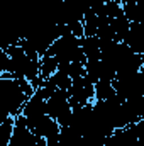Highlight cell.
<instances>
[{
	"mask_svg": "<svg viewBox=\"0 0 144 146\" xmlns=\"http://www.w3.org/2000/svg\"><path fill=\"white\" fill-rule=\"evenodd\" d=\"M58 70H59V61L54 56H49V54L41 56V76L44 80H49Z\"/></svg>",
	"mask_w": 144,
	"mask_h": 146,
	"instance_id": "obj_7",
	"label": "cell"
},
{
	"mask_svg": "<svg viewBox=\"0 0 144 146\" xmlns=\"http://www.w3.org/2000/svg\"><path fill=\"white\" fill-rule=\"evenodd\" d=\"M112 83L114 82H97L95 83V100H107L110 97L117 95Z\"/></svg>",
	"mask_w": 144,
	"mask_h": 146,
	"instance_id": "obj_9",
	"label": "cell"
},
{
	"mask_svg": "<svg viewBox=\"0 0 144 146\" xmlns=\"http://www.w3.org/2000/svg\"><path fill=\"white\" fill-rule=\"evenodd\" d=\"M29 99L31 97L24 90L22 78L0 76V100H2V109H3V119H7L9 115L15 117L22 114V107Z\"/></svg>",
	"mask_w": 144,
	"mask_h": 146,
	"instance_id": "obj_1",
	"label": "cell"
},
{
	"mask_svg": "<svg viewBox=\"0 0 144 146\" xmlns=\"http://www.w3.org/2000/svg\"><path fill=\"white\" fill-rule=\"evenodd\" d=\"M49 82H51L56 88H59V90H68V88L71 87V83H73V78L66 72L58 70V72L49 78Z\"/></svg>",
	"mask_w": 144,
	"mask_h": 146,
	"instance_id": "obj_10",
	"label": "cell"
},
{
	"mask_svg": "<svg viewBox=\"0 0 144 146\" xmlns=\"http://www.w3.org/2000/svg\"><path fill=\"white\" fill-rule=\"evenodd\" d=\"M124 15L129 19L131 24H137L144 19V2H132V3H122Z\"/></svg>",
	"mask_w": 144,
	"mask_h": 146,
	"instance_id": "obj_6",
	"label": "cell"
},
{
	"mask_svg": "<svg viewBox=\"0 0 144 146\" xmlns=\"http://www.w3.org/2000/svg\"><path fill=\"white\" fill-rule=\"evenodd\" d=\"M81 49H83L87 60H100V58H102L100 39H98L97 36L83 37V39H81Z\"/></svg>",
	"mask_w": 144,
	"mask_h": 146,
	"instance_id": "obj_5",
	"label": "cell"
},
{
	"mask_svg": "<svg viewBox=\"0 0 144 146\" xmlns=\"http://www.w3.org/2000/svg\"><path fill=\"white\" fill-rule=\"evenodd\" d=\"M51 2H65V0H51Z\"/></svg>",
	"mask_w": 144,
	"mask_h": 146,
	"instance_id": "obj_13",
	"label": "cell"
},
{
	"mask_svg": "<svg viewBox=\"0 0 144 146\" xmlns=\"http://www.w3.org/2000/svg\"><path fill=\"white\" fill-rule=\"evenodd\" d=\"M48 115H51L53 119H59L66 114H70L73 110L71 104H70V94L68 90H56L48 100Z\"/></svg>",
	"mask_w": 144,
	"mask_h": 146,
	"instance_id": "obj_3",
	"label": "cell"
},
{
	"mask_svg": "<svg viewBox=\"0 0 144 146\" xmlns=\"http://www.w3.org/2000/svg\"><path fill=\"white\" fill-rule=\"evenodd\" d=\"M22 114L27 117V119H37L41 115H46L48 114V102L44 99H41L37 94H34L22 107Z\"/></svg>",
	"mask_w": 144,
	"mask_h": 146,
	"instance_id": "obj_4",
	"label": "cell"
},
{
	"mask_svg": "<svg viewBox=\"0 0 144 146\" xmlns=\"http://www.w3.org/2000/svg\"><path fill=\"white\" fill-rule=\"evenodd\" d=\"M29 146H48V139L42 138V136H36V134H34V138L31 139Z\"/></svg>",
	"mask_w": 144,
	"mask_h": 146,
	"instance_id": "obj_11",
	"label": "cell"
},
{
	"mask_svg": "<svg viewBox=\"0 0 144 146\" xmlns=\"http://www.w3.org/2000/svg\"><path fill=\"white\" fill-rule=\"evenodd\" d=\"M132 2H144V0H122V3H132Z\"/></svg>",
	"mask_w": 144,
	"mask_h": 146,
	"instance_id": "obj_12",
	"label": "cell"
},
{
	"mask_svg": "<svg viewBox=\"0 0 144 146\" xmlns=\"http://www.w3.org/2000/svg\"><path fill=\"white\" fill-rule=\"evenodd\" d=\"M14 127H15V117L12 115H9L0 122V146H9L10 138L14 134Z\"/></svg>",
	"mask_w": 144,
	"mask_h": 146,
	"instance_id": "obj_8",
	"label": "cell"
},
{
	"mask_svg": "<svg viewBox=\"0 0 144 146\" xmlns=\"http://www.w3.org/2000/svg\"><path fill=\"white\" fill-rule=\"evenodd\" d=\"M70 94V104L71 107H83L95 102V83L85 75L80 78H75L71 87L68 88Z\"/></svg>",
	"mask_w": 144,
	"mask_h": 146,
	"instance_id": "obj_2",
	"label": "cell"
}]
</instances>
